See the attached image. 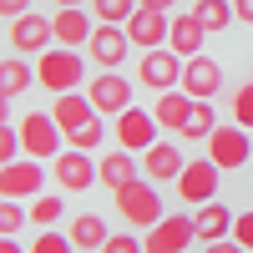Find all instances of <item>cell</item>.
I'll return each instance as SVG.
<instances>
[{
  "label": "cell",
  "mask_w": 253,
  "mask_h": 253,
  "mask_svg": "<svg viewBox=\"0 0 253 253\" xmlns=\"http://www.w3.org/2000/svg\"><path fill=\"white\" fill-rule=\"evenodd\" d=\"M81 81H86V61H81V51L71 46H51V51H41L36 61V86H46V91H76Z\"/></svg>",
  "instance_id": "6da1fadb"
},
{
  "label": "cell",
  "mask_w": 253,
  "mask_h": 253,
  "mask_svg": "<svg viewBox=\"0 0 253 253\" xmlns=\"http://www.w3.org/2000/svg\"><path fill=\"white\" fill-rule=\"evenodd\" d=\"M137 81L147 91H177L182 86V56L172 46H157V51H142V66H137Z\"/></svg>",
  "instance_id": "7a4b0ae2"
},
{
  "label": "cell",
  "mask_w": 253,
  "mask_h": 253,
  "mask_svg": "<svg viewBox=\"0 0 253 253\" xmlns=\"http://www.w3.org/2000/svg\"><path fill=\"white\" fill-rule=\"evenodd\" d=\"M117 213L132 223V228H152V223H162L167 213H162V198H157V187L152 182H126L122 193H117Z\"/></svg>",
  "instance_id": "3957f363"
},
{
  "label": "cell",
  "mask_w": 253,
  "mask_h": 253,
  "mask_svg": "<svg viewBox=\"0 0 253 253\" xmlns=\"http://www.w3.org/2000/svg\"><path fill=\"white\" fill-rule=\"evenodd\" d=\"M20 152L46 162V157H61V126L51 112H31L26 122H20Z\"/></svg>",
  "instance_id": "277c9868"
},
{
  "label": "cell",
  "mask_w": 253,
  "mask_h": 253,
  "mask_svg": "<svg viewBox=\"0 0 253 253\" xmlns=\"http://www.w3.org/2000/svg\"><path fill=\"white\" fill-rule=\"evenodd\" d=\"M253 157V142H248V126H213V137H208V162H218L223 172H233Z\"/></svg>",
  "instance_id": "5b68a950"
},
{
  "label": "cell",
  "mask_w": 253,
  "mask_h": 253,
  "mask_svg": "<svg viewBox=\"0 0 253 253\" xmlns=\"http://www.w3.org/2000/svg\"><path fill=\"white\" fill-rule=\"evenodd\" d=\"M51 172H56V182L66 187V193H91V187L101 182V167L91 162V152H81V147H66Z\"/></svg>",
  "instance_id": "8992f818"
},
{
  "label": "cell",
  "mask_w": 253,
  "mask_h": 253,
  "mask_svg": "<svg viewBox=\"0 0 253 253\" xmlns=\"http://www.w3.org/2000/svg\"><path fill=\"white\" fill-rule=\"evenodd\" d=\"M86 96H91L96 117H122L132 107V81H122L117 71H101L96 81H86Z\"/></svg>",
  "instance_id": "52a82bcc"
},
{
  "label": "cell",
  "mask_w": 253,
  "mask_h": 253,
  "mask_svg": "<svg viewBox=\"0 0 253 253\" xmlns=\"http://www.w3.org/2000/svg\"><path fill=\"white\" fill-rule=\"evenodd\" d=\"M187 238H198L193 218H187V213H172V218H162V223L147 228L142 253H182V248H187Z\"/></svg>",
  "instance_id": "ba28073f"
},
{
  "label": "cell",
  "mask_w": 253,
  "mask_h": 253,
  "mask_svg": "<svg viewBox=\"0 0 253 253\" xmlns=\"http://www.w3.org/2000/svg\"><path fill=\"white\" fill-rule=\"evenodd\" d=\"M41 182H46V167H41V162H5V167H0V198H41Z\"/></svg>",
  "instance_id": "9c48e42d"
},
{
  "label": "cell",
  "mask_w": 253,
  "mask_h": 253,
  "mask_svg": "<svg viewBox=\"0 0 253 253\" xmlns=\"http://www.w3.org/2000/svg\"><path fill=\"white\" fill-rule=\"evenodd\" d=\"M218 177H223V167L218 162H187L182 172H177V193H182V203H213L218 198Z\"/></svg>",
  "instance_id": "30bf717a"
},
{
  "label": "cell",
  "mask_w": 253,
  "mask_h": 253,
  "mask_svg": "<svg viewBox=\"0 0 253 253\" xmlns=\"http://www.w3.org/2000/svg\"><path fill=\"white\" fill-rule=\"evenodd\" d=\"M51 20L46 15H36V10H26V15H15L10 20V46H15V56H41V51H51Z\"/></svg>",
  "instance_id": "8fae6325"
},
{
  "label": "cell",
  "mask_w": 253,
  "mask_h": 253,
  "mask_svg": "<svg viewBox=\"0 0 253 253\" xmlns=\"http://www.w3.org/2000/svg\"><path fill=\"white\" fill-rule=\"evenodd\" d=\"M182 91L193 96V101H213L223 91V66L213 56H193V61H182Z\"/></svg>",
  "instance_id": "7c38bea8"
},
{
  "label": "cell",
  "mask_w": 253,
  "mask_h": 253,
  "mask_svg": "<svg viewBox=\"0 0 253 253\" xmlns=\"http://www.w3.org/2000/svg\"><path fill=\"white\" fill-rule=\"evenodd\" d=\"M86 51H91V61H96L101 71H117L122 61H126V51H132L126 26H101V20H96V31H91V41H86Z\"/></svg>",
  "instance_id": "4fadbf2b"
},
{
  "label": "cell",
  "mask_w": 253,
  "mask_h": 253,
  "mask_svg": "<svg viewBox=\"0 0 253 253\" xmlns=\"http://www.w3.org/2000/svg\"><path fill=\"white\" fill-rule=\"evenodd\" d=\"M117 142L126 147V152H147V147L157 142V117L142 112V107H126L117 117Z\"/></svg>",
  "instance_id": "5bb4252c"
},
{
  "label": "cell",
  "mask_w": 253,
  "mask_h": 253,
  "mask_svg": "<svg viewBox=\"0 0 253 253\" xmlns=\"http://www.w3.org/2000/svg\"><path fill=\"white\" fill-rule=\"evenodd\" d=\"M167 10H142L137 5V15L126 20V41L132 46H142V51H157V46H167Z\"/></svg>",
  "instance_id": "9a60e30c"
},
{
  "label": "cell",
  "mask_w": 253,
  "mask_h": 253,
  "mask_svg": "<svg viewBox=\"0 0 253 253\" xmlns=\"http://www.w3.org/2000/svg\"><path fill=\"white\" fill-rule=\"evenodd\" d=\"M91 31H96V26H91V15L81 10V5H61V10L51 15V36L61 41V46H71V51H76V46H86Z\"/></svg>",
  "instance_id": "2e32d148"
},
{
  "label": "cell",
  "mask_w": 253,
  "mask_h": 253,
  "mask_svg": "<svg viewBox=\"0 0 253 253\" xmlns=\"http://www.w3.org/2000/svg\"><path fill=\"white\" fill-rule=\"evenodd\" d=\"M187 167L177 142H152L147 147V182H177V172Z\"/></svg>",
  "instance_id": "e0dca14e"
},
{
  "label": "cell",
  "mask_w": 253,
  "mask_h": 253,
  "mask_svg": "<svg viewBox=\"0 0 253 253\" xmlns=\"http://www.w3.org/2000/svg\"><path fill=\"white\" fill-rule=\"evenodd\" d=\"M203 41H208V31L198 26V15H193V10H187V15H172V26H167V46H172L182 61L203 56Z\"/></svg>",
  "instance_id": "ac0fdd59"
},
{
  "label": "cell",
  "mask_w": 253,
  "mask_h": 253,
  "mask_svg": "<svg viewBox=\"0 0 253 253\" xmlns=\"http://www.w3.org/2000/svg\"><path fill=\"white\" fill-rule=\"evenodd\" d=\"M51 117H56L61 132H76V126H86V122L96 117V107H91V96H86V91H61V96H56V107H51Z\"/></svg>",
  "instance_id": "d6986e66"
},
{
  "label": "cell",
  "mask_w": 253,
  "mask_h": 253,
  "mask_svg": "<svg viewBox=\"0 0 253 253\" xmlns=\"http://www.w3.org/2000/svg\"><path fill=\"white\" fill-rule=\"evenodd\" d=\"M96 167H101V182H107L112 193H122L126 182H137V177H142V162H137L132 152H126V147H117V152H107V157H101Z\"/></svg>",
  "instance_id": "ffe728a7"
},
{
  "label": "cell",
  "mask_w": 253,
  "mask_h": 253,
  "mask_svg": "<svg viewBox=\"0 0 253 253\" xmlns=\"http://www.w3.org/2000/svg\"><path fill=\"white\" fill-rule=\"evenodd\" d=\"M193 228H198V238H203V243H218V238H228V228H233V213H228L223 203H198Z\"/></svg>",
  "instance_id": "44dd1931"
},
{
  "label": "cell",
  "mask_w": 253,
  "mask_h": 253,
  "mask_svg": "<svg viewBox=\"0 0 253 253\" xmlns=\"http://www.w3.org/2000/svg\"><path fill=\"white\" fill-rule=\"evenodd\" d=\"M187 112H193V96H187V91H162L157 107H152L157 126H172V132H182V126H187Z\"/></svg>",
  "instance_id": "7402d4cb"
},
{
  "label": "cell",
  "mask_w": 253,
  "mask_h": 253,
  "mask_svg": "<svg viewBox=\"0 0 253 253\" xmlns=\"http://www.w3.org/2000/svg\"><path fill=\"white\" fill-rule=\"evenodd\" d=\"M66 238H71L76 248H101L112 233H107V218H96V213H76L71 228H66Z\"/></svg>",
  "instance_id": "603a6c76"
},
{
  "label": "cell",
  "mask_w": 253,
  "mask_h": 253,
  "mask_svg": "<svg viewBox=\"0 0 253 253\" xmlns=\"http://www.w3.org/2000/svg\"><path fill=\"white\" fill-rule=\"evenodd\" d=\"M26 86H36V66L26 56H10V61H0V96H20Z\"/></svg>",
  "instance_id": "cb8c5ba5"
},
{
  "label": "cell",
  "mask_w": 253,
  "mask_h": 253,
  "mask_svg": "<svg viewBox=\"0 0 253 253\" xmlns=\"http://www.w3.org/2000/svg\"><path fill=\"white\" fill-rule=\"evenodd\" d=\"M213 126H218V112H213V101H193V112H187V126H182V137H187V142H208V137H213Z\"/></svg>",
  "instance_id": "d4e9b609"
},
{
  "label": "cell",
  "mask_w": 253,
  "mask_h": 253,
  "mask_svg": "<svg viewBox=\"0 0 253 253\" xmlns=\"http://www.w3.org/2000/svg\"><path fill=\"white\" fill-rule=\"evenodd\" d=\"M193 15H198V26L213 36V31H228V20H233V5H228V0H193Z\"/></svg>",
  "instance_id": "484cf974"
},
{
  "label": "cell",
  "mask_w": 253,
  "mask_h": 253,
  "mask_svg": "<svg viewBox=\"0 0 253 253\" xmlns=\"http://www.w3.org/2000/svg\"><path fill=\"white\" fill-rule=\"evenodd\" d=\"M91 10H96L101 26H126L137 15V0H91Z\"/></svg>",
  "instance_id": "4316f807"
},
{
  "label": "cell",
  "mask_w": 253,
  "mask_h": 253,
  "mask_svg": "<svg viewBox=\"0 0 253 253\" xmlns=\"http://www.w3.org/2000/svg\"><path fill=\"white\" fill-rule=\"evenodd\" d=\"M26 223H31V208H20L15 198H5V203H0V238H15Z\"/></svg>",
  "instance_id": "83f0119b"
},
{
  "label": "cell",
  "mask_w": 253,
  "mask_h": 253,
  "mask_svg": "<svg viewBox=\"0 0 253 253\" xmlns=\"http://www.w3.org/2000/svg\"><path fill=\"white\" fill-rule=\"evenodd\" d=\"M61 213H66V203H61V198H36V203H31V223H41V228H56Z\"/></svg>",
  "instance_id": "f1b7e54d"
},
{
  "label": "cell",
  "mask_w": 253,
  "mask_h": 253,
  "mask_svg": "<svg viewBox=\"0 0 253 253\" xmlns=\"http://www.w3.org/2000/svg\"><path fill=\"white\" fill-rule=\"evenodd\" d=\"M101 137H107V126H101L96 117H91L86 126H76V132H66V142H71V147H81V152H91V147H101Z\"/></svg>",
  "instance_id": "f546056e"
},
{
  "label": "cell",
  "mask_w": 253,
  "mask_h": 253,
  "mask_svg": "<svg viewBox=\"0 0 253 253\" xmlns=\"http://www.w3.org/2000/svg\"><path fill=\"white\" fill-rule=\"evenodd\" d=\"M233 122L238 126H253V81H243V86L233 91Z\"/></svg>",
  "instance_id": "4dcf8cb0"
},
{
  "label": "cell",
  "mask_w": 253,
  "mask_h": 253,
  "mask_svg": "<svg viewBox=\"0 0 253 253\" xmlns=\"http://www.w3.org/2000/svg\"><path fill=\"white\" fill-rule=\"evenodd\" d=\"M15 157H20V126L0 122V167H5V162H15Z\"/></svg>",
  "instance_id": "1f68e13d"
},
{
  "label": "cell",
  "mask_w": 253,
  "mask_h": 253,
  "mask_svg": "<svg viewBox=\"0 0 253 253\" xmlns=\"http://www.w3.org/2000/svg\"><path fill=\"white\" fill-rule=\"evenodd\" d=\"M31 253H76V243H71V238H61V233H51V228H46V233H41V238L31 243Z\"/></svg>",
  "instance_id": "d6a6232c"
},
{
  "label": "cell",
  "mask_w": 253,
  "mask_h": 253,
  "mask_svg": "<svg viewBox=\"0 0 253 253\" xmlns=\"http://www.w3.org/2000/svg\"><path fill=\"white\" fill-rule=\"evenodd\" d=\"M101 253H142V243H137L132 233H112L107 243H101Z\"/></svg>",
  "instance_id": "836d02e7"
},
{
  "label": "cell",
  "mask_w": 253,
  "mask_h": 253,
  "mask_svg": "<svg viewBox=\"0 0 253 253\" xmlns=\"http://www.w3.org/2000/svg\"><path fill=\"white\" fill-rule=\"evenodd\" d=\"M233 238H238V243H243V248L253 253V208H248V213H238V218H233Z\"/></svg>",
  "instance_id": "e575fe53"
},
{
  "label": "cell",
  "mask_w": 253,
  "mask_h": 253,
  "mask_svg": "<svg viewBox=\"0 0 253 253\" xmlns=\"http://www.w3.org/2000/svg\"><path fill=\"white\" fill-rule=\"evenodd\" d=\"M31 10V0H0V15L5 20H15V15H26Z\"/></svg>",
  "instance_id": "d590c367"
},
{
  "label": "cell",
  "mask_w": 253,
  "mask_h": 253,
  "mask_svg": "<svg viewBox=\"0 0 253 253\" xmlns=\"http://www.w3.org/2000/svg\"><path fill=\"white\" fill-rule=\"evenodd\" d=\"M233 20H243V26H253V0H233Z\"/></svg>",
  "instance_id": "8d00e7d4"
},
{
  "label": "cell",
  "mask_w": 253,
  "mask_h": 253,
  "mask_svg": "<svg viewBox=\"0 0 253 253\" xmlns=\"http://www.w3.org/2000/svg\"><path fill=\"white\" fill-rule=\"evenodd\" d=\"M208 253H248V248H243L238 238H233V243H228V238H218V243H208Z\"/></svg>",
  "instance_id": "74e56055"
},
{
  "label": "cell",
  "mask_w": 253,
  "mask_h": 253,
  "mask_svg": "<svg viewBox=\"0 0 253 253\" xmlns=\"http://www.w3.org/2000/svg\"><path fill=\"white\" fill-rule=\"evenodd\" d=\"M137 5H142V10H172L177 0H137Z\"/></svg>",
  "instance_id": "f35d334b"
},
{
  "label": "cell",
  "mask_w": 253,
  "mask_h": 253,
  "mask_svg": "<svg viewBox=\"0 0 253 253\" xmlns=\"http://www.w3.org/2000/svg\"><path fill=\"white\" fill-rule=\"evenodd\" d=\"M0 253H26V248H20L15 238H0Z\"/></svg>",
  "instance_id": "ab89813d"
},
{
  "label": "cell",
  "mask_w": 253,
  "mask_h": 253,
  "mask_svg": "<svg viewBox=\"0 0 253 253\" xmlns=\"http://www.w3.org/2000/svg\"><path fill=\"white\" fill-rule=\"evenodd\" d=\"M0 122H10V96H0Z\"/></svg>",
  "instance_id": "60d3db41"
},
{
  "label": "cell",
  "mask_w": 253,
  "mask_h": 253,
  "mask_svg": "<svg viewBox=\"0 0 253 253\" xmlns=\"http://www.w3.org/2000/svg\"><path fill=\"white\" fill-rule=\"evenodd\" d=\"M56 5H86V0H56Z\"/></svg>",
  "instance_id": "b9f144b4"
},
{
  "label": "cell",
  "mask_w": 253,
  "mask_h": 253,
  "mask_svg": "<svg viewBox=\"0 0 253 253\" xmlns=\"http://www.w3.org/2000/svg\"><path fill=\"white\" fill-rule=\"evenodd\" d=\"M76 253H101V248H76Z\"/></svg>",
  "instance_id": "7bdbcfd3"
}]
</instances>
